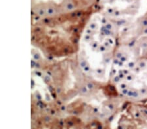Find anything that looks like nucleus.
<instances>
[{
  "mask_svg": "<svg viewBox=\"0 0 147 129\" xmlns=\"http://www.w3.org/2000/svg\"><path fill=\"white\" fill-rule=\"evenodd\" d=\"M116 79L123 95L136 99L147 97V59L128 61L122 66Z\"/></svg>",
  "mask_w": 147,
  "mask_h": 129,
  "instance_id": "nucleus-1",
  "label": "nucleus"
},
{
  "mask_svg": "<svg viewBox=\"0 0 147 129\" xmlns=\"http://www.w3.org/2000/svg\"><path fill=\"white\" fill-rule=\"evenodd\" d=\"M108 15L114 20L134 22L147 12V0H105Z\"/></svg>",
  "mask_w": 147,
  "mask_h": 129,
  "instance_id": "nucleus-2",
  "label": "nucleus"
}]
</instances>
